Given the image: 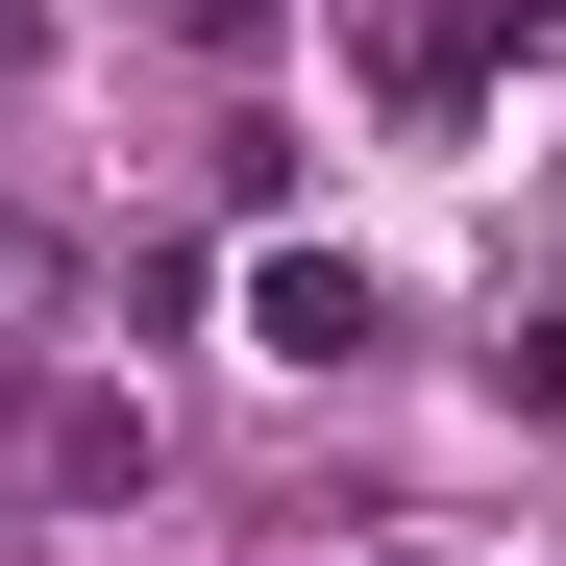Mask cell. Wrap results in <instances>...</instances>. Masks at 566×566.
I'll return each instance as SVG.
<instances>
[{"mask_svg": "<svg viewBox=\"0 0 566 566\" xmlns=\"http://www.w3.org/2000/svg\"><path fill=\"white\" fill-rule=\"evenodd\" d=\"M517 25H566V0H468V50H517Z\"/></svg>", "mask_w": 566, "mask_h": 566, "instance_id": "cell-4", "label": "cell"}, {"mask_svg": "<svg viewBox=\"0 0 566 566\" xmlns=\"http://www.w3.org/2000/svg\"><path fill=\"white\" fill-rule=\"evenodd\" d=\"M172 25H271V0H172Z\"/></svg>", "mask_w": 566, "mask_h": 566, "instance_id": "cell-5", "label": "cell"}, {"mask_svg": "<svg viewBox=\"0 0 566 566\" xmlns=\"http://www.w3.org/2000/svg\"><path fill=\"white\" fill-rule=\"evenodd\" d=\"M25 468H50V517H124L148 493V419L124 395H25Z\"/></svg>", "mask_w": 566, "mask_h": 566, "instance_id": "cell-2", "label": "cell"}, {"mask_svg": "<svg viewBox=\"0 0 566 566\" xmlns=\"http://www.w3.org/2000/svg\"><path fill=\"white\" fill-rule=\"evenodd\" d=\"M247 345H271V369H345V345H369V271H345V247H271V271H247Z\"/></svg>", "mask_w": 566, "mask_h": 566, "instance_id": "cell-1", "label": "cell"}, {"mask_svg": "<svg viewBox=\"0 0 566 566\" xmlns=\"http://www.w3.org/2000/svg\"><path fill=\"white\" fill-rule=\"evenodd\" d=\"M50 296H74V247H50V222H0V345H25Z\"/></svg>", "mask_w": 566, "mask_h": 566, "instance_id": "cell-3", "label": "cell"}]
</instances>
